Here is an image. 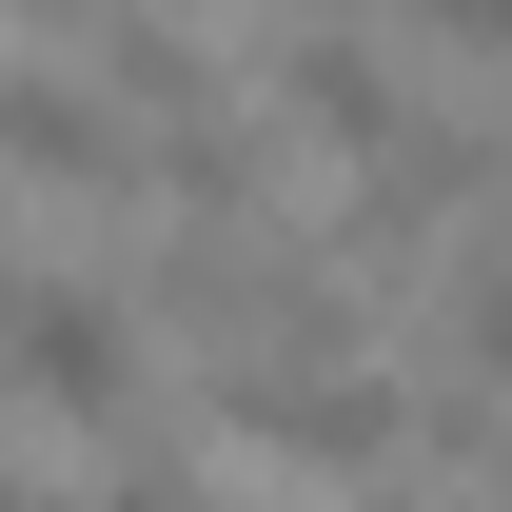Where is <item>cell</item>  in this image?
Returning a JSON list of instances; mask_svg holds the SVG:
<instances>
[{
    "instance_id": "1",
    "label": "cell",
    "mask_w": 512,
    "mask_h": 512,
    "mask_svg": "<svg viewBox=\"0 0 512 512\" xmlns=\"http://www.w3.org/2000/svg\"><path fill=\"white\" fill-rule=\"evenodd\" d=\"M0 394H40V414H79L119 473H158V414H138V316L99 296V276H0Z\"/></svg>"
},
{
    "instance_id": "2",
    "label": "cell",
    "mask_w": 512,
    "mask_h": 512,
    "mask_svg": "<svg viewBox=\"0 0 512 512\" xmlns=\"http://www.w3.org/2000/svg\"><path fill=\"white\" fill-rule=\"evenodd\" d=\"M394 119H414V99H394V60H375V20H355V0L276 20V138H316V158H375Z\"/></svg>"
},
{
    "instance_id": "3",
    "label": "cell",
    "mask_w": 512,
    "mask_h": 512,
    "mask_svg": "<svg viewBox=\"0 0 512 512\" xmlns=\"http://www.w3.org/2000/svg\"><path fill=\"white\" fill-rule=\"evenodd\" d=\"M0 158H20V178L119 197V178H138V119H119V99H60V79H0Z\"/></svg>"
},
{
    "instance_id": "4",
    "label": "cell",
    "mask_w": 512,
    "mask_h": 512,
    "mask_svg": "<svg viewBox=\"0 0 512 512\" xmlns=\"http://www.w3.org/2000/svg\"><path fill=\"white\" fill-rule=\"evenodd\" d=\"M99 79H119L138 119H197V99H217V79H197V40H178V20H99Z\"/></svg>"
},
{
    "instance_id": "5",
    "label": "cell",
    "mask_w": 512,
    "mask_h": 512,
    "mask_svg": "<svg viewBox=\"0 0 512 512\" xmlns=\"http://www.w3.org/2000/svg\"><path fill=\"white\" fill-rule=\"evenodd\" d=\"M394 20H414L434 60H493V40H512V0H394Z\"/></svg>"
},
{
    "instance_id": "6",
    "label": "cell",
    "mask_w": 512,
    "mask_h": 512,
    "mask_svg": "<svg viewBox=\"0 0 512 512\" xmlns=\"http://www.w3.org/2000/svg\"><path fill=\"white\" fill-rule=\"evenodd\" d=\"M40 20H99V0H40Z\"/></svg>"
},
{
    "instance_id": "7",
    "label": "cell",
    "mask_w": 512,
    "mask_h": 512,
    "mask_svg": "<svg viewBox=\"0 0 512 512\" xmlns=\"http://www.w3.org/2000/svg\"><path fill=\"white\" fill-rule=\"evenodd\" d=\"M178 20H197V0H178Z\"/></svg>"
}]
</instances>
